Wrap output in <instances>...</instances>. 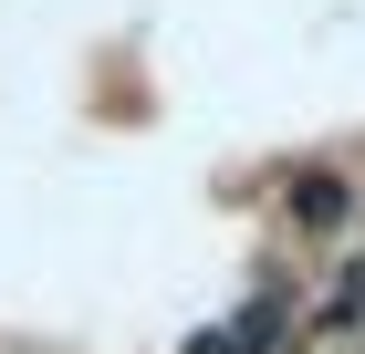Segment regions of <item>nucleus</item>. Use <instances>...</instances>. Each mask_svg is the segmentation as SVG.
<instances>
[{"mask_svg": "<svg viewBox=\"0 0 365 354\" xmlns=\"http://www.w3.org/2000/svg\"><path fill=\"white\" fill-rule=\"evenodd\" d=\"M282 209H292V229H313V240L355 229V188H344V177H324V167H303V177L282 188Z\"/></svg>", "mask_w": 365, "mask_h": 354, "instance_id": "1", "label": "nucleus"}]
</instances>
